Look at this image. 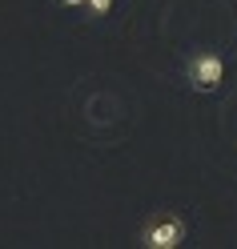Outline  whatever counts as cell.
I'll return each instance as SVG.
<instances>
[{
  "label": "cell",
  "mask_w": 237,
  "mask_h": 249,
  "mask_svg": "<svg viewBox=\"0 0 237 249\" xmlns=\"http://www.w3.org/2000/svg\"><path fill=\"white\" fill-rule=\"evenodd\" d=\"M185 233H189V225L181 213H161L141 225V245L145 249H177L185 241Z\"/></svg>",
  "instance_id": "cell-1"
},
{
  "label": "cell",
  "mask_w": 237,
  "mask_h": 249,
  "mask_svg": "<svg viewBox=\"0 0 237 249\" xmlns=\"http://www.w3.org/2000/svg\"><path fill=\"white\" fill-rule=\"evenodd\" d=\"M185 72H189V85H193L197 92H213L221 81H225V56H221L217 49H201V53L189 56Z\"/></svg>",
  "instance_id": "cell-2"
},
{
  "label": "cell",
  "mask_w": 237,
  "mask_h": 249,
  "mask_svg": "<svg viewBox=\"0 0 237 249\" xmlns=\"http://www.w3.org/2000/svg\"><path fill=\"white\" fill-rule=\"evenodd\" d=\"M76 8H89L92 17H109V8H113V0H76Z\"/></svg>",
  "instance_id": "cell-3"
},
{
  "label": "cell",
  "mask_w": 237,
  "mask_h": 249,
  "mask_svg": "<svg viewBox=\"0 0 237 249\" xmlns=\"http://www.w3.org/2000/svg\"><path fill=\"white\" fill-rule=\"evenodd\" d=\"M60 4H69V8H76V0H60Z\"/></svg>",
  "instance_id": "cell-4"
}]
</instances>
